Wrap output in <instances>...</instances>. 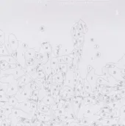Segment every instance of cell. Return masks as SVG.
Masks as SVG:
<instances>
[{"mask_svg":"<svg viewBox=\"0 0 125 126\" xmlns=\"http://www.w3.org/2000/svg\"><path fill=\"white\" fill-rule=\"evenodd\" d=\"M26 72L24 69H21L20 66H18L15 69H9V70H4L1 71V75H13L14 76L15 80H18L20 78L26 75Z\"/></svg>","mask_w":125,"mask_h":126,"instance_id":"1","label":"cell"},{"mask_svg":"<svg viewBox=\"0 0 125 126\" xmlns=\"http://www.w3.org/2000/svg\"><path fill=\"white\" fill-rule=\"evenodd\" d=\"M18 92V80H14L11 84H10L6 95L7 97H13L17 94Z\"/></svg>","mask_w":125,"mask_h":126,"instance_id":"2","label":"cell"},{"mask_svg":"<svg viewBox=\"0 0 125 126\" xmlns=\"http://www.w3.org/2000/svg\"><path fill=\"white\" fill-rule=\"evenodd\" d=\"M30 106H31V102L29 100H27L23 103H18L14 108L20 109L21 110H23V111H26L27 113H29V111H31Z\"/></svg>","mask_w":125,"mask_h":126,"instance_id":"3","label":"cell"},{"mask_svg":"<svg viewBox=\"0 0 125 126\" xmlns=\"http://www.w3.org/2000/svg\"><path fill=\"white\" fill-rule=\"evenodd\" d=\"M8 41H9V43L11 46L13 51H16L18 49V41L15 38V36L13 34H10L8 37Z\"/></svg>","mask_w":125,"mask_h":126,"instance_id":"4","label":"cell"},{"mask_svg":"<svg viewBox=\"0 0 125 126\" xmlns=\"http://www.w3.org/2000/svg\"><path fill=\"white\" fill-rule=\"evenodd\" d=\"M32 82V77H30V75H27L20 78L18 80V86H27Z\"/></svg>","mask_w":125,"mask_h":126,"instance_id":"5","label":"cell"},{"mask_svg":"<svg viewBox=\"0 0 125 126\" xmlns=\"http://www.w3.org/2000/svg\"><path fill=\"white\" fill-rule=\"evenodd\" d=\"M14 80L15 78L13 75H1V83H8V84H11Z\"/></svg>","mask_w":125,"mask_h":126,"instance_id":"6","label":"cell"},{"mask_svg":"<svg viewBox=\"0 0 125 126\" xmlns=\"http://www.w3.org/2000/svg\"><path fill=\"white\" fill-rule=\"evenodd\" d=\"M41 102H42L44 105L49 106H52V105H53V104L55 103V100H54V98H53L51 95H46V96L41 100Z\"/></svg>","mask_w":125,"mask_h":126,"instance_id":"7","label":"cell"},{"mask_svg":"<svg viewBox=\"0 0 125 126\" xmlns=\"http://www.w3.org/2000/svg\"><path fill=\"white\" fill-rule=\"evenodd\" d=\"M35 55H36V51L34 49H29L27 51H25V59L26 60L35 58Z\"/></svg>","mask_w":125,"mask_h":126,"instance_id":"8","label":"cell"},{"mask_svg":"<svg viewBox=\"0 0 125 126\" xmlns=\"http://www.w3.org/2000/svg\"><path fill=\"white\" fill-rule=\"evenodd\" d=\"M1 60H4L7 61L9 64H16L18 65L19 63L15 61V59L12 57L11 55H7V56H1Z\"/></svg>","mask_w":125,"mask_h":126,"instance_id":"9","label":"cell"},{"mask_svg":"<svg viewBox=\"0 0 125 126\" xmlns=\"http://www.w3.org/2000/svg\"><path fill=\"white\" fill-rule=\"evenodd\" d=\"M43 69L44 71L46 72V75L48 76H52V69L51 67V63L50 61H48L44 65H43Z\"/></svg>","mask_w":125,"mask_h":126,"instance_id":"10","label":"cell"},{"mask_svg":"<svg viewBox=\"0 0 125 126\" xmlns=\"http://www.w3.org/2000/svg\"><path fill=\"white\" fill-rule=\"evenodd\" d=\"M68 69V65L66 63H62V64H58L56 71V73H59V72H63L66 73Z\"/></svg>","mask_w":125,"mask_h":126,"instance_id":"11","label":"cell"},{"mask_svg":"<svg viewBox=\"0 0 125 126\" xmlns=\"http://www.w3.org/2000/svg\"><path fill=\"white\" fill-rule=\"evenodd\" d=\"M50 63H51V67H52V70H56L57 68V66H58L57 58H56V57L52 58L51 59Z\"/></svg>","mask_w":125,"mask_h":126,"instance_id":"12","label":"cell"},{"mask_svg":"<svg viewBox=\"0 0 125 126\" xmlns=\"http://www.w3.org/2000/svg\"><path fill=\"white\" fill-rule=\"evenodd\" d=\"M8 105L12 106V107H15L18 103V100H17V98L15 97H10L9 98L8 100Z\"/></svg>","mask_w":125,"mask_h":126,"instance_id":"13","label":"cell"},{"mask_svg":"<svg viewBox=\"0 0 125 126\" xmlns=\"http://www.w3.org/2000/svg\"><path fill=\"white\" fill-rule=\"evenodd\" d=\"M10 54V52L7 50L6 47L3 44H1V56H7Z\"/></svg>","mask_w":125,"mask_h":126,"instance_id":"14","label":"cell"},{"mask_svg":"<svg viewBox=\"0 0 125 126\" xmlns=\"http://www.w3.org/2000/svg\"><path fill=\"white\" fill-rule=\"evenodd\" d=\"M116 122L114 121V120H110V119H106L105 120H102L101 124L104 125V126H110V125H113Z\"/></svg>","mask_w":125,"mask_h":126,"instance_id":"15","label":"cell"},{"mask_svg":"<svg viewBox=\"0 0 125 126\" xmlns=\"http://www.w3.org/2000/svg\"><path fill=\"white\" fill-rule=\"evenodd\" d=\"M10 84L8 83H1V92H3L4 93H7V89L9 88Z\"/></svg>","mask_w":125,"mask_h":126,"instance_id":"16","label":"cell"},{"mask_svg":"<svg viewBox=\"0 0 125 126\" xmlns=\"http://www.w3.org/2000/svg\"><path fill=\"white\" fill-rule=\"evenodd\" d=\"M62 57H63V59L64 60V61H65L66 63H67L68 65L72 64L73 60H72V58L70 56H69V55H64V56H62Z\"/></svg>","mask_w":125,"mask_h":126,"instance_id":"17","label":"cell"},{"mask_svg":"<svg viewBox=\"0 0 125 126\" xmlns=\"http://www.w3.org/2000/svg\"><path fill=\"white\" fill-rule=\"evenodd\" d=\"M63 105V104H61V103H55L52 106V109L54 110V111H57V110H59V109H62Z\"/></svg>","mask_w":125,"mask_h":126,"instance_id":"18","label":"cell"},{"mask_svg":"<svg viewBox=\"0 0 125 126\" xmlns=\"http://www.w3.org/2000/svg\"><path fill=\"white\" fill-rule=\"evenodd\" d=\"M63 89L66 92V93H68L69 95H72L73 94V90H72V89L71 88V87H69V86H64L63 87Z\"/></svg>","mask_w":125,"mask_h":126,"instance_id":"19","label":"cell"},{"mask_svg":"<svg viewBox=\"0 0 125 126\" xmlns=\"http://www.w3.org/2000/svg\"><path fill=\"white\" fill-rule=\"evenodd\" d=\"M55 114L56 115L60 116V117H61V116H64V115H65V114H66V111H65L64 108H62V109H59V110L56 111V112H55Z\"/></svg>","mask_w":125,"mask_h":126,"instance_id":"20","label":"cell"},{"mask_svg":"<svg viewBox=\"0 0 125 126\" xmlns=\"http://www.w3.org/2000/svg\"><path fill=\"white\" fill-rule=\"evenodd\" d=\"M84 89L87 92H91V87L89 83L86 80H85V82H84Z\"/></svg>","mask_w":125,"mask_h":126,"instance_id":"21","label":"cell"},{"mask_svg":"<svg viewBox=\"0 0 125 126\" xmlns=\"http://www.w3.org/2000/svg\"><path fill=\"white\" fill-rule=\"evenodd\" d=\"M26 68L27 66H34L35 64V58L33 59H29V60H26Z\"/></svg>","mask_w":125,"mask_h":126,"instance_id":"22","label":"cell"},{"mask_svg":"<svg viewBox=\"0 0 125 126\" xmlns=\"http://www.w3.org/2000/svg\"><path fill=\"white\" fill-rule=\"evenodd\" d=\"M8 64H9V63H8L7 61H4V60H1V71L4 70L5 68L7 66Z\"/></svg>","mask_w":125,"mask_h":126,"instance_id":"23","label":"cell"},{"mask_svg":"<svg viewBox=\"0 0 125 126\" xmlns=\"http://www.w3.org/2000/svg\"><path fill=\"white\" fill-rule=\"evenodd\" d=\"M1 44H3L5 43V40H4V34L2 31H1Z\"/></svg>","mask_w":125,"mask_h":126,"instance_id":"24","label":"cell"},{"mask_svg":"<svg viewBox=\"0 0 125 126\" xmlns=\"http://www.w3.org/2000/svg\"><path fill=\"white\" fill-rule=\"evenodd\" d=\"M57 61H58V64H62V63H66L64 60L63 59V57H57Z\"/></svg>","mask_w":125,"mask_h":126,"instance_id":"25","label":"cell"},{"mask_svg":"<svg viewBox=\"0 0 125 126\" xmlns=\"http://www.w3.org/2000/svg\"><path fill=\"white\" fill-rule=\"evenodd\" d=\"M83 36H81V37L78 38V39H77V42L78 43V46H79V47H80V46L81 45V44L83 43Z\"/></svg>","mask_w":125,"mask_h":126,"instance_id":"26","label":"cell"},{"mask_svg":"<svg viewBox=\"0 0 125 126\" xmlns=\"http://www.w3.org/2000/svg\"><path fill=\"white\" fill-rule=\"evenodd\" d=\"M74 64H69L68 65V69H69V71H71V72H73L74 71Z\"/></svg>","mask_w":125,"mask_h":126,"instance_id":"27","label":"cell"},{"mask_svg":"<svg viewBox=\"0 0 125 126\" xmlns=\"http://www.w3.org/2000/svg\"><path fill=\"white\" fill-rule=\"evenodd\" d=\"M69 126H80V124H78V123H74V122H72V123H71L69 124Z\"/></svg>","mask_w":125,"mask_h":126,"instance_id":"28","label":"cell"},{"mask_svg":"<svg viewBox=\"0 0 125 126\" xmlns=\"http://www.w3.org/2000/svg\"><path fill=\"white\" fill-rule=\"evenodd\" d=\"M105 81L104 80H102V78H99L97 80V83H105Z\"/></svg>","mask_w":125,"mask_h":126,"instance_id":"29","label":"cell"},{"mask_svg":"<svg viewBox=\"0 0 125 126\" xmlns=\"http://www.w3.org/2000/svg\"><path fill=\"white\" fill-rule=\"evenodd\" d=\"M61 49H62V45L61 44H58V45H56V48H55V49H57V50H61Z\"/></svg>","mask_w":125,"mask_h":126,"instance_id":"30","label":"cell"},{"mask_svg":"<svg viewBox=\"0 0 125 126\" xmlns=\"http://www.w3.org/2000/svg\"><path fill=\"white\" fill-rule=\"evenodd\" d=\"M27 47V44L23 43V44H22V48H23V49H26Z\"/></svg>","mask_w":125,"mask_h":126,"instance_id":"31","label":"cell"},{"mask_svg":"<svg viewBox=\"0 0 125 126\" xmlns=\"http://www.w3.org/2000/svg\"><path fill=\"white\" fill-rule=\"evenodd\" d=\"M1 126H8V125H7L4 121H2V122H1Z\"/></svg>","mask_w":125,"mask_h":126,"instance_id":"32","label":"cell"},{"mask_svg":"<svg viewBox=\"0 0 125 126\" xmlns=\"http://www.w3.org/2000/svg\"><path fill=\"white\" fill-rule=\"evenodd\" d=\"M40 30L41 31H44V30H45V27H43V26H41V27H40Z\"/></svg>","mask_w":125,"mask_h":126,"instance_id":"33","label":"cell"},{"mask_svg":"<svg viewBox=\"0 0 125 126\" xmlns=\"http://www.w3.org/2000/svg\"><path fill=\"white\" fill-rule=\"evenodd\" d=\"M100 56H101V53H100L99 52H97V58H99Z\"/></svg>","mask_w":125,"mask_h":126,"instance_id":"34","label":"cell"},{"mask_svg":"<svg viewBox=\"0 0 125 126\" xmlns=\"http://www.w3.org/2000/svg\"><path fill=\"white\" fill-rule=\"evenodd\" d=\"M91 69H92V68H91V66H88V72H90Z\"/></svg>","mask_w":125,"mask_h":126,"instance_id":"35","label":"cell"},{"mask_svg":"<svg viewBox=\"0 0 125 126\" xmlns=\"http://www.w3.org/2000/svg\"><path fill=\"white\" fill-rule=\"evenodd\" d=\"M117 104H118V103H113V104L112 105V106H113L112 107H113V108H114V107H116Z\"/></svg>","mask_w":125,"mask_h":126,"instance_id":"36","label":"cell"},{"mask_svg":"<svg viewBox=\"0 0 125 126\" xmlns=\"http://www.w3.org/2000/svg\"><path fill=\"white\" fill-rule=\"evenodd\" d=\"M94 48H95V49H98V48H99V45H95V46H94Z\"/></svg>","mask_w":125,"mask_h":126,"instance_id":"37","label":"cell"},{"mask_svg":"<svg viewBox=\"0 0 125 126\" xmlns=\"http://www.w3.org/2000/svg\"><path fill=\"white\" fill-rule=\"evenodd\" d=\"M65 52H66V53H67V54H68V49H67V48H66V49H65Z\"/></svg>","mask_w":125,"mask_h":126,"instance_id":"38","label":"cell"},{"mask_svg":"<svg viewBox=\"0 0 125 126\" xmlns=\"http://www.w3.org/2000/svg\"><path fill=\"white\" fill-rule=\"evenodd\" d=\"M90 40H91V41H94V38H91V39H90Z\"/></svg>","mask_w":125,"mask_h":126,"instance_id":"39","label":"cell"}]
</instances>
